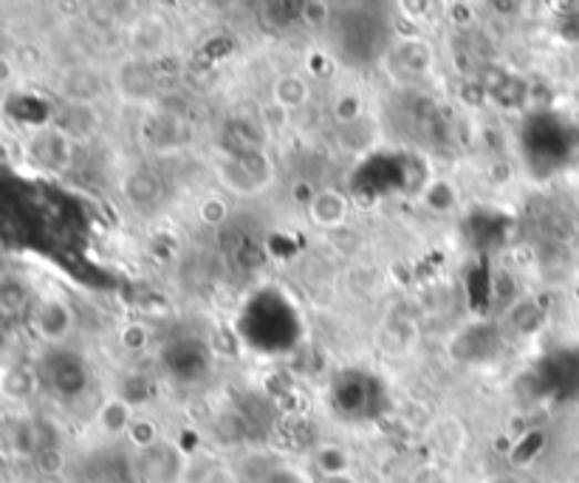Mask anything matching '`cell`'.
I'll return each mask as SVG.
<instances>
[{"mask_svg": "<svg viewBox=\"0 0 579 483\" xmlns=\"http://www.w3.org/2000/svg\"><path fill=\"white\" fill-rule=\"evenodd\" d=\"M74 326V315L71 306L58 295H43L32 308H29V328L34 331V337H40L43 342H63L71 333Z\"/></svg>", "mask_w": 579, "mask_h": 483, "instance_id": "cell-1", "label": "cell"}, {"mask_svg": "<svg viewBox=\"0 0 579 483\" xmlns=\"http://www.w3.org/2000/svg\"><path fill=\"white\" fill-rule=\"evenodd\" d=\"M34 390V373L12 364V368H3L0 371V395L9 399V402H23L25 395Z\"/></svg>", "mask_w": 579, "mask_h": 483, "instance_id": "cell-2", "label": "cell"}, {"mask_svg": "<svg viewBox=\"0 0 579 483\" xmlns=\"http://www.w3.org/2000/svg\"><path fill=\"white\" fill-rule=\"evenodd\" d=\"M12 80V63H9L7 56L0 54V85H7Z\"/></svg>", "mask_w": 579, "mask_h": 483, "instance_id": "cell-3", "label": "cell"}, {"mask_svg": "<svg viewBox=\"0 0 579 483\" xmlns=\"http://www.w3.org/2000/svg\"><path fill=\"white\" fill-rule=\"evenodd\" d=\"M3 452H7V441L0 439V459H3Z\"/></svg>", "mask_w": 579, "mask_h": 483, "instance_id": "cell-4", "label": "cell"}]
</instances>
